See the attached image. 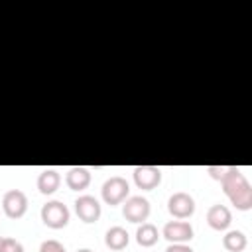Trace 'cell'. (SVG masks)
Wrapping results in <instances>:
<instances>
[{"label": "cell", "instance_id": "cell-1", "mask_svg": "<svg viewBox=\"0 0 252 252\" xmlns=\"http://www.w3.org/2000/svg\"><path fill=\"white\" fill-rule=\"evenodd\" d=\"M219 181L222 185L224 195L238 211L252 209V187L238 167H224V173Z\"/></svg>", "mask_w": 252, "mask_h": 252}, {"label": "cell", "instance_id": "cell-2", "mask_svg": "<svg viewBox=\"0 0 252 252\" xmlns=\"http://www.w3.org/2000/svg\"><path fill=\"white\" fill-rule=\"evenodd\" d=\"M100 195H102V201H104L106 205H120L122 201L128 199V195H130V185H128V181H126L122 175H112V177H108V179L102 183Z\"/></svg>", "mask_w": 252, "mask_h": 252}, {"label": "cell", "instance_id": "cell-3", "mask_svg": "<svg viewBox=\"0 0 252 252\" xmlns=\"http://www.w3.org/2000/svg\"><path fill=\"white\" fill-rule=\"evenodd\" d=\"M69 209L67 205H63L61 201H47L43 207H41V220L45 226L49 228H63L67 226L69 222Z\"/></svg>", "mask_w": 252, "mask_h": 252}, {"label": "cell", "instance_id": "cell-4", "mask_svg": "<svg viewBox=\"0 0 252 252\" xmlns=\"http://www.w3.org/2000/svg\"><path fill=\"white\" fill-rule=\"evenodd\" d=\"M122 215L126 220L130 222H144L148 217H150V201L142 195H134V197H128L122 205Z\"/></svg>", "mask_w": 252, "mask_h": 252}, {"label": "cell", "instance_id": "cell-5", "mask_svg": "<svg viewBox=\"0 0 252 252\" xmlns=\"http://www.w3.org/2000/svg\"><path fill=\"white\" fill-rule=\"evenodd\" d=\"M2 209L8 219H22L28 211V197L20 189H10L2 197Z\"/></svg>", "mask_w": 252, "mask_h": 252}, {"label": "cell", "instance_id": "cell-6", "mask_svg": "<svg viewBox=\"0 0 252 252\" xmlns=\"http://www.w3.org/2000/svg\"><path fill=\"white\" fill-rule=\"evenodd\" d=\"M167 211L175 217V219H187L195 213V201L189 193L185 191H177L167 199Z\"/></svg>", "mask_w": 252, "mask_h": 252}, {"label": "cell", "instance_id": "cell-7", "mask_svg": "<svg viewBox=\"0 0 252 252\" xmlns=\"http://www.w3.org/2000/svg\"><path fill=\"white\" fill-rule=\"evenodd\" d=\"M161 181V169L156 165H138L134 167V183L138 189L152 191Z\"/></svg>", "mask_w": 252, "mask_h": 252}, {"label": "cell", "instance_id": "cell-8", "mask_svg": "<svg viewBox=\"0 0 252 252\" xmlns=\"http://www.w3.org/2000/svg\"><path fill=\"white\" fill-rule=\"evenodd\" d=\"M163 238L171 244H183L193 238V226L185 220H169L163 226Z\"/></svg>", "mask_w": 252, "mask_h": 252}, {"label": "cell", "instance_id": "cell-9", "mask_svg": "<svg viewBox=\"0 0 252 252\" xmlns=\"http://www.w3.org/2000/svg\"><path fill=\"white\" fill-rule=\"evenodd\" d=\"M75 213L83 222H94L100 217V203L93 195H81L75 201Z\"/></svg>", "mask_w": 252, "mask_h": 252}, {"label": "cell", "instance_id": "cell-10", "mask_svg": "<svg viewBox=\"0 0 252 252\" xmlns=\"http://www.w3.org/2000/svg\"><path fill=\"white\" fill-rule=\"evenodd\" d=\"M232 222V215L224 205H213L207 211V224L213 230H226Z\"/></svg>", "mask_w": 252, "mask_h": 252}, {"label": "cell", "instance_id": "cell-11", "mask_svg": "<svg viewBox=\"0 0 252 252\" xmlns=\"http://www.w3.org/2000/svg\"><path fill=\"white\" fill-rule=\"evenodd\" d=\"M65 183H67V187L71 191H83L91 183V171L87 167H81V165L71 167L67 171V175H65Z\"/></svg>", "mask_w": 252, "mask_h": 252}, {"label": "cell", "instance_id": "cell-12", "mask_svg": "<svg viewBox=\"0 0 252 252\" xmlns=\"http://www.w3.org/2000/svg\"><path fill=\"white\" fill-rule=\"evenodd\" d=\"M59 183H61V175H59L55 169H51V167L43 169V171L37 175V189H39V193H43V195L55 193V191L59 189Z\"/></svg>", "mask_w": 252, "mask_h": 252}, {"label": "cell", "instance_id": "cell-13", "mask_svg": "<svg viewBox=\"0 0 252 252\" xmlns=\"http://www.w3.org/2000/svg\"><path fill=\"white\" fill-rule=\"evenodd\" d=\"M128 240H130V236H128L126 228H122V226H110L104 234V244L110 250H124L128 246Z\"/></svg>", "mask_w": 252, "mask_h": 252}, {"label": "cell", "instance_id": "cell-14", "mask_svg": "<svg viewBox=\"0 0 252 252\" xmlns=\"http://www.w3.org/2000/svg\"><path fill=\"white\" fill-rule=\"evenodd\" d=\"M158 238H159L158 228H156L152 222H142V224L138 226V230H136V242H138L140 246H144V248L154 246V244L158 242Z\"/></svg>", "mask_w": 252, "mask_h": 252}, {"label": "cell", "instance_id": "cell-15", "mask_svg": "<svg viewBox=\"0 0 252 252\" xmlns=\"http://www.w3.org/2000/svg\"><path fill=\"white\" fill-rule=\"evenodd\" d=\"M222 246L228 252H242L248 246V238H246V234L242 230H228L222 236Z\"/></svg>", "mask_w": 252, "mask_h": 252}, {"label": "cell", "instance_id": "cell-16", "mask_svg": "<svg viewBox=\"0 0 252 252\" xmlns=\"http://www.w3.org/2000/svg\"><path fill=\"white\" fill-rule=\"evenodd\" d=\"M0 252H24V246L16 238H2Z\"/></svg>", "mask_w": 252, "mask_h": 252}, {"label": "cell", "instance_id": "cell-17", "mask_svg": "<svg viewBox=\"0 0 252 252\" xmlns=\"http://www.w3.org/2000/svg\"><path fill=\"white\" fill-rule=\"evenodd\" d=\"M39 252H67L65 246L59 242V240H43L41 246H39Z\"/></svg>", "mask_w": 252, "mask_h": 252}, {"label": "cell", "instance_id": "cell-18", "mask_svg": "<svg viewBox=\"0 0 252 252\" xmlns=\"http://www.w3.org/2000/svg\"><path fill=\"white\" fill-rule=\"evenodd\" d=\"M165 252H193L187 244H169Z\"/></svg>", "mask_w": 252, "mask_h": 252}, {"label": "cell", "instance_id": "cell-19", "mask_svg": "<svg viewBox=\"0 0 252 252\" xmlns=\"http://www.w3.org/2000/svg\"><path fill=\"white\" fill-rule=\"evenodd\" d=\"M77 252H93V250H89V248H81V250H77Z\"/></svg>", "mask_w": 252, "mask_h": 252}, {"label": "cell", "instance_id": "cell-20", "mask_svg": "<svg viewBox=\"0 0 252 252\" xmlns=\"http://www.w3.org/2000/svg\"><path fill=\"white\" fill-rule=\"evenodd\" d=\"M0 244H2V236H0Z\"/></svg>", "mask_w": 252, "mask_h": 252}]
</instances>
